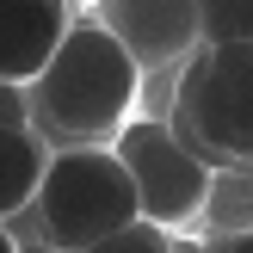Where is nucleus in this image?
<instances>
[{
	"instance_id": "nucleus-1",
	"label": "nucleus",
	"mask_w": 253,
	"mask_h": 253,
	"mask_svg": "<svg viewBox=\"0 0 253 253\" xmlns=\"http://www.w3.org/2000/svg\"><path fill=\"white\" fill-rule=\"evenodd\" d=\"M136 99H142L136 56L99 19H68L49 62L25 81V124L49 148L111 142L136 118Z\"/></svg>"
},
{
	"instance_id": "nucleus-2",
	"label": "nucleus",
	"mask_w": 253,
	"mask_h": 253,
	"mask_svg": "<svg viewBox=\"0 0 253 253\" xmlns=\"http://www.w3.org/2000/svg\"><path fill=\"white\" fill-rule=\"evenodd\" d=\"M167 124L210 173L253 167V43H198Z\"/></svg>"
},
{
	"instance_id": "nucleus-3",
	"label": "nucleus",
	"mask_w": 253,
	"mask_h": 253,
	"mask_svg": "<svg viewBox=\"0 0 253 253\" xmlns=\"http://www.w3.org/2000/svg\"><path fill=\"white\" fill-rule=\"evenodd\" d=\"M31 216H37V241H49L62 253H81L99 235L136 222V185L124 173V161L111 155V142L49 148V167L37 179Z\"/></svg>"
},
{
	"instance_id": "nucleus-4",
	"label": "nucleus",
	"mask_w": 253,
	"mask_h": 253,
	"mask_svg": "<svg viewBox=\"0 0 253 253\" xmlns=\"http://www.w3.org/2000/svg\"><path fill=\"white\" fill-rule=\"evenodd\" d=\"M111 155L124 161V173H130V185H136V216L142 222H161V229L173 235V229H185V222L204 216L216 173L173 136L167 118H130L111 136Z\"/></svg>"
},
{
	"instance_id": "nucleus-5",
	"label": "nucleus",
	"mask_w": 253,
	"mask_h": 253,
	"mask_svg": "<svg viewBox=\"0 0 253 253\" xmlns=\"http://www.w3.org/2000/svg\"><path fill=\"white\" fill-rule=\"evenodd\" d=\"M99 25L136 56V68H173L198 49V0H99Z\"/></svg>"
},
{
	"instance_id": "nucleus-6",
	"label": "nucleus",
	"mask_w": 253,
	"mask_h": 253,
	"mask_svg": "<svg viewBox=\"0 0 253 253\" xmlns=\"http://www.w3.org/2000/svg\"><path fill=\"white\" fill-rule=\"evenodd\" d=\"M68 31V0H0V81L25 86Z\"/></svg>"
},
{
	"instance_id": "nucleus-7",
	"label": "nucleus",
	"mask_w": 253,
	"mask_h": 253,
	"mask_svg": "<svg viewBox=\"0 0 253 253\" xmlns=\"http://www.w3.org/2000/svg\"><path fill=\"white\" fill-rule=\"evenodd\" d=\"M49 167V142L31 130V124H6L0 130V222L19 216L37 198V179Z\"/></svg>"
},
{
	"instance_id": "nucleus-8",
	"label": "nucleus",
	"mask_w": 253,
	"mask_h": 253,
	"mask_svg": "<svg viewBox=\"0 0 253 253\" xmlns=\"http://www.w3.org/2000/svg\"><path fill=\"white\" fill-rule=\"evenodd\" d=\"M198 43H253V0H198Z\"/></svg>"
},
{
	"instance_id": "nucleus-9",
	"label": "nucleus",
	"mask_w": 253,
	"mask_h": 253,
	"mask_svg": "<svg viewBox=\"0 0 253 253\" xmlns=\"http://www.w3.org/2000/svg\"><path fill=\"white\" fill-rule=\"evenodd\" d=\"M81 253H173V235L161 229V222H124V229H111V235H99L93 247H81Z\"/></svg>"
},
{
	"instance_id": "nucleus-10",
	"label": "nucleus",
	"mask_w": 253,
	"mask_h": 253,
	"mask_svg": "<svg viewBox=\"0 0 253 253\" xmlns=\"http://www.w3.org/2000/svg\"><path fill=\"white\" fill-rule=\"evenodd\" d=\"M6 124H25V86L0 81V130H6Z\"/></svg>"
},
{
	"instance_id": "nucleus-11",
	"label": "nucleus",
	"mask_w": 253,
	"mask_h": 253,
	"mask_svg": "<svg viewBox=\"0 0 253 253\" xmlns=\"http://www.w3.org/2000/svg\"><path fill=\"white\" fill-rule=\"evenodd\" d=\"M204 253H253V229H229L222 241H210Z\"/></svg>"
},
{
	"instance_id": "nucleus-12",
	"label": "nucleus",
	"mask_w": 253,
	"mask_h": 253,
	"mask_svg": "<svg viewBox=\"0 0 253 253\" xmlns=\"http://www.w3.org/2000/svg\"><path fill=\"white\" fill-rule=\"evenodd\" d=\"M19 253H62V247H49V241H19Z\"/></svg>"
},
{
	"instance_id": "nucleus-13",
	"label": "nucleus",
	"mask_w": 253,
	"mask_h": 253,
	"mask_svg": "<svg viewBox=\"0 0 253 253\" xmlns=\"http://www.w3.org/2000/svg\"><path fill=\"white\" fill-rule=\"evenodd\" d=\"M0 253H19V241L6 235V222H0Z\"/></svg>"
},
{
	"instance_id": "nucleus-14",
	"label": "nucleus",
	"mask_w": 253,
	"mask_h": 253,
	"mask_svg": "<svg viewBox=\"0 0 253 253\" xmlns=\"http://www.w3.org/2000/svg\"><path fill=\"white\" fill-rule=\"evenodd\" d=\"M173 253H204V247H198V241H173Z\"/></svg>"
}]
</instances>
